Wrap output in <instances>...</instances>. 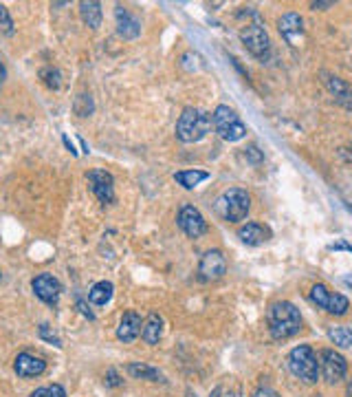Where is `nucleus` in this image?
Wrapping results in <instances>:
<instances>
[{
	"mask_svg": "<svg viewBox=\"0 0 352 397\" xmlns=\"http://www.w3.org/2000/svg\"><path fill=\"white\" fill-rule=\"evenodd\" d=\"M141 327H143V320L137 312H126L121 316V322L117 327V338L121 342H133L141 336Z\"/></svg>",
	"mask_w": 352,
	"mask_h": 397,
	"instance_id": "dca6fc26",
	"label": "nucleus"
},
{
	"mask_svg": "<svg viewBox=\"0 0 352 397\" xmlns=\"http://www.w3.org/2000/svg\"><path fill=\"white\" fill-rule=\"evenodd\" d=\"M80 16L84 25H88L90 29H97L102 25V5L95 3V0H90V3H80Z\"/></svg>",
	"mask_w": 352,
	"mask_h": 397,
	"instance_id": "4be33fe9",
	"label": "nucleus"
},
{
	"mask_svg": "<svg viewBox=\"0 0 352 397\" xmlns=\"http://www.w3.org/2000/svg\"><path fill=\"white\" fill-rule=\"evenodd\" d=\"M251 397H280V395H277L273 389H269V386H262V389H257Z\"/></svg>",
	"mask_w": 352,
	"mask_h": 397,
	"instance_id": "c756f323",
	"label": "nucleus"
},
{
	"mask_svg": "<svg viewBox=\"0 0 352 397\" xmlns=\"http://www.w3.org/2000/svg\"><path fill=\"white\" fill-rule=\"evenodd\" d=\"M5 76H7V69L0 64V84H3V80H5Z\"/></svg>",
	"mask_w": 352,
	"mask_h": 397,
	"instance_id": "c9c22d12",
	"label": "nucleus"
},
{
	"mask_svg": "<svg viewBox=\"0 0 352 397\" xmlns=\"http://www.w3.org/2000/svg\"><path fill=\"white\" fill-rule=\"evenodd\" d=\"M269 331L275 340H286L298 336L302 329V314L300 309L289 300H277L269 307Z\"/></svg>",
	"mask_w": 352,
	"mask_h": 397,
	"instance_id": "f257e3e1",
	"label": "nucleus"
},
{
	"mask_svg": "<svg viewBox=\"0 0 352 397\" xmlns=\"http://www.w3.org/2000/svg\"><path fill=\"white\" fill-rule=\"evenodd\" d=\"M86 177H88L92 194H95L102 203H113L115 201V179H113V174L102 170V168H95V170H90Z\"/></svg>",
	"mask_w": 352,
	"mask_h": 397,
	"instance_id": "9b49d317",
	"label": "nucleus"
},
{
	"mask_svg": "<svg viewBox=\"0 0 352 397\" xmlns=\"http://www.w3.org/2000/svg\"><path fill=\"white\" fill-rule=\"evenodd\" d=\"M240 40H243L245 49L251 53V56L265 60L271 51V40H269V33L262 27V23H251L247 27H243L240 31Z\"/></svg>",
	"mask_w": 352,
	"mask_h": 397,
	"instance_id": "0eeeda50",
	"label": "nucleus"
},
{
	"mask_svg": "<svg viewBox=\"0 0 352 397\" xmlns=\"http://www.w3.org/2000/svg\"><path fill=\"white\" fill-rule=\"evenodd\" d=\"M161 336H163V318L159 314H150L141 327V338L147 345H159Z\"/></svg>",
	"mask_w": 352,
	"mask_h": 397,
	"instance_id": "6ab92c4d",
	"label": "nucleus"
},
{
	"mask_svg": "<svg viewBox=\"0 0 352 397\" xmlns=\"http://www.w3.org/2000/svg\"><path fill=\"white\" fill-rule=\"evenodd\" d=\"M113 292H115V287L113 283H108V280H99L90 287V292H88V300L92 304H97V307H104L110 302V298H113Z\"/></svg>",
	"mask_w": 352,
	"mask_h": 397,
	"instance_id": "aec40b11",
	"label": "nucleus"
},
{
	"mask_svg": "<svg viewBox=\"0 0 352 397\" xmlns=\"http://www.w3.org/2000/svg\"><path fill=\"white\" fill-rule=\"evenodd\" d=\"M128 373L137 380H150V382H163V375L154 369V367H147L143 362H131L128 365Z\"/></svg>",
	"mask_w": 352,
	"mask_h": 397,
	"instance_id": "5701e85b",
	"label": "nucleus"
},
{
	"mask_svg": "<svg viewBox=\"0 0 352 397\" xmlns=\"http://www.w3.org/2000/svg\"><path fill=\"white\" fill-rule=\"evenodd\" d=\"M108 377H110L108 384H113V386H115V384H119V382H117V373H115V371H110V373H108Z\"/></svg>",
	"mask_w": 352,
	"mask_h": 397,
	"instance_id": "f704fd0d",
	"label": "nucleus"
},
{
	"mask_svg": "<svg viewBox=\"0 0 352 397\" xmlns=\"http://www.w3.org/2000/svg\"><path fill=\"white\" fill-rule=\"evenodd\" d=\"M289 369L295 377H300V380L308 382V384H315L320 380V360H317V353H315L308 345H300L295 347L291 353H289Z\"/></svg>",
	"mask_w": 352,
	"mask_h": 397,
	"instance_id": "20e7f679",
	"label": "nucleus"
},
{
	"mask_svg": "<svg viewBox=\"0 0 352 397\" xmlns=\"http://www.w3.org/2000/svg\"><path fill=\"white\" fill-rule=\"evenodd\" d=\"M31 397H47V389H35L31 393Z\"/></svg>",
	"mask_w": 352,
	"mask_h": 397,
	"instance_id": "72a5a7b5",
	"label": "nucleus"
},
{
	"mask_svg": "<svg viewBox=\"0 0 352 397\" xmlns=\"http://www.w3.org/2000/svg\"><path fill=\"white\" fill-rule=\"evenodd\" d=\"M214 208H216V214L220 216L222 221L240 223V221H245L247 214H249L251 196L243 188H229V190H225L216 198Z\"/></svg>",
	"mask_w": 352,
	"mask_h": 397,
	"instance_id": "7ed1b4c3",
	"label": "nucleus"
},
{
	"mask_svg": "<svg viewBox=\"0 0 352 397\" xmlns=\"http://www.w3.org/2000/svg\"><path fill=\"white\" fill-rule=\"evenodd\" d=\"M310 300L317 304L320 309H324V312H328L332 316H344L348 312V307H350L346 296L330 292L324 283H315L310 287Z\"/></svg>",
	"mask_w": 352,
	"mask_h": 397,
	"instance_id": "423d86ee",
	"label": "nucleus"
},
{
	"mask_svg": "<svg viewBox=\"0 0 352 397\" xmlns=\"http://www.w3.org/2000/svg\"><path fill=\"white\" fill-rule=\"evenodd\" d=\"M324 76V84L330 91V95L335 97L337 104H341L348 111H352V88L337 76H330V73H322Z\"/></svg>",
	"mask_w": 352,
	"mask_h": 397,
	"instance_id": "4468645a",
	"label": "nucleus"
},
{
	"mask_svg": "<svg viewBox=\"0 0 352 397\" xmlns=\"http://www.w3.org/2000/svg\"><path fill=\"white\" fill-rule=\"evenodd\" d=\"M330 249H348V251H352V245H348V243L339 241V243H332V245H330Z\"/></svg>",
	"mask_w": 352,
	"mask_h": 397,
	"instance_id": "473e14b6",
	"label": "nucleus"
},
{
	"mask_svg": "<svg viewBox=\"0 0 352 397\" xmlns=\"http://www.w3.org/2000/svg\"><path fill=\"white\" fill-rule=\"evenodd\" d=\"M115 16H117V31H119L121 38L133 40V38H137V35L141 33V23H139V18L133 16L126 7L119 5L117 11H115Z\"/></svg>",
	"mask_w": 352,
	"mask_h": 397,
	"instance_id": "f3484780",
	"label": "nucleus"
},
{
	"mask_svg": "<svg viewBox=\"0 0 352 397\" xmlns=\"http://www.w3.org/2000/svg\"><path fill=\"white\" fill-rule=\"evenodd\" d=\"M176 223H178V227H181L185 234H188L190 239H198V237H202V234L207 232L205 216H202L200 210L194 208V206H183V208L178 210Z\"/></svg>",
	"mask_w": 352,
	"mask_h": 397,
	"instance_id": "9d476101",
	"label": "nucleus"
},
{
	"mask_svg": "<svg viewBox=\"0 0 352 397\" xmlns=\"http://www.w3.org/2000/svg\"><path fill=\"white\" fill-rule=\"evenodd\" d=\"M320 371L324 373V380L328 384H337L341 382L346 373H348V362H346V357L337 351H332V349H324L320 353Z\"/></svg>",
	"mask_w": 352,
	"mask_h": 397,
	"instance_id": "6e6552de",
	"label": "nucleus"
},
{
	"mask_svg": "<svg viewBox=\"0 0 352 397\" xmlns=\"http://www.w3.org/2000/svg\"><path fill=\"white\" fill-rule=\"evenodd\" d=\"M247 157L253 161V164H260V161H262V155L257 153V148H255V146H249V148H247Z\"/></svg>",
	"mask_w": 352,
	"mask_h": 397,
	"instance_id": "7c9ffc66",
	"label": "nucleus"
},
{
	"mask_svg": "<svg viewBox=\"0 0 352 397\" xmlns=\"http://www.w3.org/2000/svg\"><path fill=\"white\" fill-rule=\"evenodd\" d=\"M212 122H214L216 133L225 141H240L243 137H247V126L229 106H218L212 115Z\"/></svg>",
	"mask_w": 352,
	"mask_h": 397,
	"instance_id": "39448f33",
	"label": "nucleus"
},
{
	"mask_svg": "<svg viewBox=\"0 0 352 397\" xmlns=\"http://www.w3.org/2000/svg\"><path fill=\"white\" fill-rule=\"evenodd\" d=\"M277 29H280L282 38L289 42V45H298V40L304 35V20L300 13H284L280 18V23H277Z\"/></svg>",
	"mask_w": 352,
	"mask_h": 397,
	"instance_id": "ddd939ff",
	"label": "nucleus"
},
{
	"mask_svg": "<svg viewBox=\"0 0 352 397\" xmlns=\"http://www.w3.org/2000/svg\"><path fill=\"white\" fill-rule=\"evenodd\" d=\"M212 131V115L200 111V108H185L176 122V137L183 143H196L205 139Z\"/></svg>",
	"mask_w": 352,
	"mask_h": 397,
	"instance_id": "f03ea898",
	"label": "nucleus"
},
{
	"mask_svg": "<svg viewBox=\"0 0 352 397\" xmlns=\"http://www.w3.org/2000/svg\"><path fill=\"white\" fill-rule=\"evenodd\" d=\"M47 397H66V391L60 384H53V386H47Z\"/></svg>",
	"mask_w": 352,
	"mask_h": 397,
	"instance_id": "c85d7f7f",
	"label": "nucleus"
},
{
	"mask_svg": "<svg viewBox=\"0 0 352 397\" xmlns=\"http://www.w3.org/2000/svg\"><path fill=\"white\" fill-rule=\"evenodd\" d=\"M328 7H335V3H332V0H326V3H310V9H328Z\"/></svg>",
	"mask_w": 352,
	"mask_h": 397,
	"instance_id": "2f4dec72",
	"label": "nucleus"
},
{
	"mask_svg": "<svg viewBox=\"0 0 352 397\" xmlns=\"http://www.w3.org/2000/svg\"><path fill=\"white\" fill-rule=\"evenodd\" d=\"M328 338L335 342L337 347H341V349L352 347V329L350 327H332L328 331Z\"/></svg>",
	"mask_w": 352,
	"mask_h": 397,
	"instance_id": "b1692460",
	"label": "nucleus"
},
{
	"mask_svg": "<svg viewBox=\"0 0 352 397\" xmlns=\"http://www.w3.org/2000/svg\"><path fill=\"white\" fill-rule=\"evenodd\" d=\"M227 274V259L222 254L220 249H210L202 254L200 263H198V278L205 280V283H212V280H218Z\"/></svg>",
	"mask_w": 352,
	"mask_h": 397,
	"instance_id": "1a4fd4ad",
	"label": "nucleus"
},
{
	"mask_svg": "<svg viewBox=\"0 0 352 397\" xmlns=\"http://www.w3.org/2000/svg\"><path fill=\"white\" fill-rule=\"evenodd\" d=\"M207 179H210V172H205V170H181L174 174V182L178 186H183L185 190H194L198 184L207 182Z\"/></svg>",
	"mask_w": 352,
	"mask_h": 397,
	"instance_id": "412c9836",
	"label": "nucleus"
},
{
	"mask_svg": "<svg viewBox=\"0 0 352 397\" xmlns=\"http://www.w3.org/2000/svg\"><path fill=\"white\" fill-rule=\"evenodd\" d=\"M73 108H75V113L80 115V117H88L90 113H92V100H90V95H86V93H82V95H78L75 97V104H73Z\"/></svg>",
	"mask_w": 352,
	"mask_h": 397,
	"instance_id": "393cba45",
	"label": "nucleus"
},
{
	"mask_svg": "<svg viewBox=\"0 0 352 397\" xmlns=\"http://www.w3.org/2000/svg\"><path fill=\"white\" fill-rule=\"evenodd\" d=\"M0 31L7 33V35L13 33V20H11V16H9L5 5H0Z\"/></svg>",
	"mask_w": 352,
	"mask_h": 397,
	"instance_id": "bb28decb",
	"label": "nucleus"
},
{
	"mask_svg": "<svg viewBox=\"0 0 352 397\" xmlns=\"http://www.w3.org/2000/svg\"><path fill=\"white\" fill-rule=\"evenodd\" d=\"M42 80L47 82V86L49 88H60L62 86V82H60V71L58 69H44L42 71Z\"/></svg>",
	"mask_w": 352,
	"mask_h": 397,
	"instance_id": "a878e982",
	"label": "nucleus"
},
{
	"mask_svg": "<svg viewBox=\"0 0 352 397\" xmlns=\"http://www.w3.org/2000/svg\"><path fill=\"white\" fill-rule=\"evenodd\" d=\"M13 369L20 377H38L47 371V362L42 357H35L31 353H20L16 357Z\"/></svg>",
	"mask_w": 352,
	"mask_h": 397,
	"instance_id": "2eb2a0df",
	"label": "nucleus"
},
{
	"mask_svg": "<svg viewBox=\"0 0 352 397\" xmlns=\"http://www.w3.org/2000/svg\"><path fill=\"white\" fill-rule=\"evenodd\" d=\"M31 287H33V294L38 296L40 300L49 302V304H55L62 294V285L60 280L51 276V274H40L31 280Z\"/></svg>",
	"mask_w": 352,
	"mask_h": 397,
	"instance_id": "f8f14e48",
	"label": "nucleus"
},
{
	"mask_svg": "<svg viewBox=\"0 0 352 397\" xmlns=\"http://www.w3.org/2000/svg\"><path fill=\"white\" fill-rule=\"evenodd\" d=\"M40 336H42L44 340L53 342V345H55V347H62V342H60V338H55L53 333H49V324H40Z\"/></svg>",
	"mask_w": 352,
	"mask_h": 397,
	"instance_id": "cd10ccee",
	"label": "nucleus"
},
{
	"mask_svg": "<svg viewBox=\"0 0 352 397\" xmlns=\"http://www.w3.org/2000/svg\"><path fill=\"white\" fill-rule=\"evenodd\" d=\"M190 397H196V395H192V393H190Z\"/></svg>",
	"mask_w": 352,
	"mask_h": 397,
	"instance_id": "e433bc0d",
	"label": "nucleus"
},
{
	"mask_svg": "<svg viewBox=\"0 0 352 397\" xmlns=\"http://www.w3.org/2000/svg\"><path fill=\"white\" fill-rule=\"evenodd\" d=\"M238 239L249 247H255V245H262L271 239V230L260 223H247L238 230Z\"/></svg>",
	"mask_w": 352,
	"mask_h": 397,
	"instance_id": "a211bd4d",
	"label": "nucleus"
}]
</instances>
